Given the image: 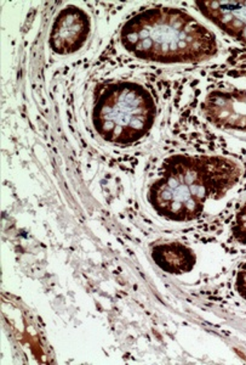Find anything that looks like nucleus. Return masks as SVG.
<instances>
[{
  "label": "nucleus",
  "instance_id": "1",
  "mask_svg": "<svg viewBox=\"0 0 246 365\" xmlns=\"http://www.w3.org/2000/svg\"><path fill=\"white\" fill-rule=\"evenodd\" d=\"M242 172L238 161L222 155H173L163 162L148 187V202L163 220L193 222L209 202L237 187Z\"/></svg>",
  "mask_w": 246,
  "mask_h": 365
},
{
  "label": "nucleus",
  "instance_id": "7",
  "mask_svg": "<svg viewBox=\"0 0 246 365\" xmlns=\"http://www.w3.org/2000/svg\"><path fill=\"white\" fill-rule=\"evenodd\" d=\"M153 261L166 273L181 275L193 269L197 262L196 253L178 241L161 242L152 249Z\"/></svg>",
  "mask_w": 246,
  "mask_h": 365
},
{
  "label": "nucleus",
  "instance_id": "2",
  "mask_svg": "<svg viewBox=\"0 0 246 365\" xmlns=\"http://www.w3.org/2000/svg\"><path fill=\"white\" fill-rule=\"evenodd\" d=\"M119 44L129 56L154 65H199L220 53L213 31L185 9H141L124 22Z\"/></svg>",
  "mask_w": 246,
  "mask_h": 365
},
{
  "label": "nucleus",
  "instance_id": "8",
  "mask_svg": "<svg viewBox=\"0 0 246 365\" xmlns=\"http://www.w3.org/2000/svg\"><path fill=\"white\" fill-rule=\"evenodd\" d=\"M230 232L234 240L240 245L246 246V201L235 213Z\"/></svg>",
  "mask_w": 246,
  "mask_h": 365
},
{
  "label": "nucleus",
  "instance_id": "9",
  "mask_svg": "<svg viewBox=\"0 0 246 365\" xmlns=\"http://www.w3.org/2000/svg\"><path fill=\"white\" fill-rule=\"evenodd\" d=\"M234 289L239 297L246 301V262L239 267L234 278Z\"/></svg>",
  "mask_w": 246,
  "mask_h": 365
},
{
  "label": "nucleus",
  "instance_id": "4",
  "mask_svg": "<svg viewBox=\"0 0 246 365\" xmlns=\"http://www.w3.org/2000/svg\"><path fill=\"white\" fill-rule=\"evenodd\" d=\"M211 125L230 132L246 134V89H213L201 106Z\"/></svg>",
  "mask_w": 246,
  "mask_h": 365
},
{
  "label": "nucleus",
  "instance_id": "5",
  "mask_svg": "<svg viewBox=\"0 0 246 365\" xmlns=\"http://www.w3.org/2000/svg\"><path fill=\"white\" fill-rule=\"evenodd\" d=\"M91 34V20L85 10L68 5L55 17L50 29L49 46L55 54H75L85 46Z\"/></svg>",
  "mask_w": 246,
  "mask_h": 365
},
{
  "label": "nucleus",
  "instance_id": "3",
  "mask_svg": "<svg viewBox=\"0 0 246 365\" xmlns=\"http://www.w3.org/2000/svg\"><path fill=\"white\" fill-rule=\"evenodd\" d=\"M156 99L144 84L118 81L103 88L92 108V125L112 145L130 146L147 137L156 123Z\"/></svg>",
  "mask_w": 246,
  "mask_h": 365
},
{
  "label": "nucleus",
  "instance_id": "6",
  "mask_svg": "<svg viewBox=\"0 0 246 365\" xmlns=\"http://www.w3.org/2000/svg\"><path fill=\"white\" fill-rule=\"evenodd\" d=\"M194 5L208 21L246 46V1H198Z\"/></svg>",
  "mask_w": 246,
  "mask_h": 365
}]
</instances>
